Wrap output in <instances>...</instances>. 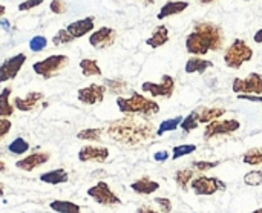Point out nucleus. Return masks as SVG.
I'll list each match as a JSON object with an SVG mask.
<instances>
[{
	"mask_svg": "<svg viewBox=\"0 0 262 213\" xmlns=\"http://www.w3.org/2000/svg\"><path fill=\"white\" fill-rule=\"evenodd\" d=\"M130 189L138 195H152L160 189V183H157V181H154V180H150L147 177H143V178L134 181L130 184Z\"/></svg>",
	"mask_w": 262,
	"mask_h": 213,
	"instance_id": "obj_19",
	"label": "nucleus"
},
{
	"mask_svg": "<svg viewBox=\"0 0 262 213\" xmlns=\"http://www.w3.org/2000/svg\"><path fill=\"white\" fill-rule=\"evenodd\" d=\"M5 11H6V8H5V5H2V8H0V15H2V17L5 15Z\"/></svg>",
	"mask_w": 262,
	"mask_h": 213,
	"instance_id": "obj_49",
	"label": "nucleus"
},
{
	"mask_svg": "<svg viewBox=\"0 0 262 213\" xmlns=\"http://www.w3.org/2000/svg\"><path fill=\"white\" fill-rule=\"evenodd\" d=\"M80 69H81L84 77H94V75L100 77V75H103L98 61L94 60V58H83V60H80Z\"/></svg>",
	"mask_w": 262,
	"mask_h": 213,
	"instance_id": "obj_25",
	"label": "nucleus"
},
{
	"mask_svg": "<svg viewBox=\"0 0 262 213\" xmlns=\"http://www.w3.org/2000/svg\"><path fill=\"white\" fill-rule=\"evenodd\" d=\"M103 84L107 88V91L111 94H115V95H120V94H123L127 89V83L120 80V78H106L103 81Z\"/></svg>",
	"mask_w": 262,
	"mask_h": 213,
	"instance_id": "obj_30",
	"label": "nucleus"
},
{
	"mask_svg": "<svg viewBox=\"0 0 262 213\" xmlns=\"http://www.w3.org/2000/svg\"><path fill=\"white\" fill-rule=\"evenodd\" d=\"M243 161L249 166H259L262 164V147H253L247 151L243 157Z\"/></svg>",
	"mask_w": 262,
	"mask_h": 213,
	"instance_id": "obj_32",
	"label": "nucleus"
},
{
	"mask_svg": "<svg viewBox=\"0 0 262 213\" xmlns=\"http://www.w3.org/2000/svg\"><path fill=\"white\" fill-rule=\"evenodd\" d=\"M253 58V49L243 38H235L224 52V63L230 69H239L244 63Z\"/></svg>",
	"mask_w": 262,
	"mask_h": 213,
	"instance_id": "obj_4",
	"label": "nucleus"
},
{
	"mask_svg": "<svg viewBox=\"0 0 262 213\" xmlns=\"http://www.w3.org/2000/svg\"><path fill=\"white\" fill-rule=\"evenodd\" d=\"M43 98H45V95L41 92H29L25 98L15 97L14 106H15V109H18L21 112H32Z\"/></svg>",
	"mask_w": 262,
	"mask_h": 213,
	"instance_id": "obj_17",
	"label": "nucleus"
},
{
	"mask_svg": "<svg viewBox=\"0 0 262 213\" xmlns=\"http://www.w3.org/2000/svg\"><path fill=\"white\" fill-rule=\"evenodd\" d=\"M40 181L49 186H58L69 181V175L64 169H54L40 175Z\"/></svg>",
	"mask_w": 262,
	"mask_h": 213,
	"instance_id": "obj_22",
	"label": "nucleus"
},
{
	"mask_svg": "<svg viewBox=\"0 0 262 213\" xmlns=\"http://www.w3.org/2000/svg\"><path fill=\"white\" fill-rule=\"evenodd\" d=\"M196 151V144H180L172 149V160L177 161L183 157H187Z\"/></svg>",
	"mask_w": 262,
	"mask_h": 213,
	"instance_id": "obj_33",
	"label": "nucleus"
},
{
	"mask_svg": "<svg viewBox=\"0 0 262 213\" xmlns=\"http://www.w3.org/2000/svg\"><path fill=\"white\" fill-rule=\"evenodd\" d=\"M190 187L195 192V195H198V197H210V195H215L220 190L224 192L226 190V183L221 181L220 178H215V177L201 175V177H196V178L192 180Z\"/></svg>",
	"mask_w": 262,
	"mask_h": 213,
	"instance_id": "obj_6",
	"label": "nucleus"
},
{
	"mask_svg": "<svg viewBox=\"0 0 262 213\" xmlns=\"http://www.w3.org/2000/svg\"><path fill=\"white\" fill-rule=\"evenodd\" d=\"M169 152L167 151H161V152H157L155 155H154V160L155 161H158V163H164V161H167L169 160Z\"/></svg>",
	"mask_w": 262,
	"mask_h": 213,
	"instance_id": "obj_44",
	"label": "nucleus"
},
{
	"mask_svg": "<svg viewBox=\"0 0 262 213\" xmlns=\"http://www.w3.org/2000/svg\"><path fill=\"white\" fill-rule=\"evenodd\" d=\"M75 38L68 32V29H58L55 32V35L52 37V45L54 46H63V45H68L71 41H74Z\"/></svg>",
	"mask_w": 262,
	"mask_h": 213,
	"instance_id": "obj_35",
	"label": "nucleus"
},
{
	"mask_svg": "<svg viewBox=\"0 0 262 213\" xmlns=\"http://www.w3.org/2000/svg\"><path fill=\"white\" fill-rule=\"evenodd\" d=\"M195 114H196L200 123L209 124V123L221 118L226 114V109H223V108H206V106H201V108L195 109Z\"/></svg>",
	"mask_w": 262,
	"mask_h": 213,
	"instance_id": "obj_21",
	"label": "nucleus"
},
{
	"mask_svg": "<svg viewBox=\"0 0 262 213\" xmlns=\"http://www.w3.org/2000/svg\"><path fill=\"white\" fill-rule=\"evenodd\" d=\"M117 40V31L111 26H101L89 35V45L95 49L111 48Z\"/></svg>",
	"mask_w": 262,
	"mask_h": 213,
	"instance_id": "obj_11",
	"label": "nucleus"
},
{
	"mask_svg": "<svg viewBox=\"0 0 262 213\" xmlns=\"http://www.w3.org/2000/svg\"><path fill=\"white\" fill-rule=\"evenodd\" d=\"M48 46V38L43 35H35L29 40V49L32 52H41Z\"/></svg>",
	"mask_w": 262,
	"mask_h": 213,
	"instance_id": "obj_38",
	"label": "nucleus"
},
{
	"mask_svg": "<svg viewBox=\"0 0 262 213\" xmlns=\"http://www.w3.org/2000/svg\"><path fill=\"white\" fill-rule=\"evenodd\" d=\"M244 2H249V0H244Z\"/></svg>",
	"mask_w": 262,
	"mask_h": 213,
	"instance_id": "obj_53",
	"label": "nucleus"
},
{
	"mask_svg": "<svg viewBox=\"0 0 262 213\" xmlns=\"http://www.w3.org/2000/svg\"><path fill=\"white\" fill-rule=\"evenodd\" d=\"M200 3H203V5H207V3H212V2H215V0H198Z\"/></svg>",
	"mask_w": 262,
	"mask_h": 213,
	"instance_id": "obj_50",
	"label": "nucleus"
},
{
	"mask_svg": "<svg viewBox=\"0 0 262 213\" xmlns=\"http://www.w3.org/2000/svg\"><path fill=\"white\" fill-rule=\"evenodd\" d=\"M252 213H262V209H258V210H253Z\"/></svg>",
	"mask_w": 262,
	"mask_h": 213,
	"instance_id": "obj_52",
	"label": "nucleus"
},
{
	"mask_svg": "<svg viewBox=\"0 0 262 213\" xmlns=\"http://www.w3.org/2000/svg\"><path fill=\"white\" fill-rule=\"evenodd\" d=\"M154 201L160 206V209L164 213L172 212V201L169 198H154Z\"/></svg>",
	"mask_w": 262,
	"mask_h": 213,
	"instance_id": "obj_41",
	"label": "nucleus"
},
{
	"mask_svg": "<svg viewBox=\"0 0 262 213\" xmlns=\"http://www.w3.org/2000/svg\"><path fill=\"white\" fill-rule=\"evenodd\" d=\"M49 158H51V155L48 152H34V154L18 160L15 163V167L20 169V171H25V172H32L37 167L46 164L49 161Z\"/></svg>",
	"mask_w": 262,
	"mask_h": 213,
	"instance_id": "obj_15",
	"label": "nucleus"
},
{
	"mask_svg": "<svg viewBox=\"0 0 262 213\" xmlns=\"http://www.w3.org/2000/svg\"><path fill=\"white\" fill-rule=\"evenodd\" d=\"M95 28V18L92 15L89 17H84V18H80V20H75V22H71L68 25V32L77 40V38H81L84 37L86 34L92 32Z\"/></svg>",
	"mask_w": 262,
	"mask_h": 213,
	"instance_id": "obj_16",
	"label": "nucleus"
},
{
	"mask_svg": "<svg viewBox=\"0 0 262 213\" xmlns=\"http://www.w3.org/2000/svg\"><path fill=\"white\" fill-rule=\"evenodd\" d=\"M253 40H255V43H262V29H259V31H256V32H255Z\"/></svg>",
	"mask_w": 262,
	"mask_h": 213,
	"instance_id": "obj_47",
	"label": "nucleus"
},
{
	"mask_svg": "<svg viewBox=\"0 0 262 213\" xmlns=\"http://www.w3.org/2000/svg\"><path fill=\"white\" fill-rule=\"evenodd\" d=\"M11 127H12V123L8 118L0 117V138L2 140L8 135V132L11 131Z\"/></svg>",
	"mask_w": 262,
	"mask_h": 213,
	"instance_id": "obj_42",
	"label": "nucleus"
},
{
	"mask_svg": "<svg viewBox=\"0 0 262 213\" xmlns=\"http://www.w3.org/2000/svg\"><path fill=\"white\" fill-rule=\"evenodd\" d=\"M241 123L238 120H215L209 123L204 129V140H210L220 135H230L236 131H239Z\"/></svg>",
	"mask_w": 262,
	"mask_h": 213,
	"instance_id": "obj_10",
	"label": "nucleus"
},
{
	"mask_svg": "<svg viewBox=\"0 0 262 213\" xmlns=\"http://www.w3.org/2000/svg\"><path fill=\"white\" fill-rule=\"evenodd\" d=\"M183 120H184V118H183L181 115H178V117H173V118H169V120L161 121V123H160V127H158V131H157V135L161 137V135H164L166 132H173V131H177V129L181 126Z\"/></svg>",
	"mask_w": 262,
	"mask_h": 213,
	"instance_id": "obj_28",
	"label": "nucleus"
},
{
	"mask_svg": "<svg viewBox=\"0 0 262 213\" xmlns=\"http://www.w3.org/2000/svg\"><path fill=\"white\" fill-rule=\"evenodd\" d=\"M169 41V29L166 25H160L154 29L152 35L146 40V45L152 49L161 48Z\"/></svg>",
	"mask_w": 262,
	"mask_h": 213,
	"instance_id": "obj_20",
	"label": "nucleus"
},
{
	"mask_svg": "<svg viewBox=\"0 0 262 213\" xmlns=\"http://www.w3.org/2000/svg\"><path fill=\"white\" fill-rule=\"evenodd\" d=\"M51 210L57 213H81V209L78 204L72 201H61V200H54L49 203Z\"/></svg>",
	"mask_w": 262,
	"mask_h": 213,
	"instance_id": "obj_24",
	"label": "nucleus"
},
{
	"mask_svg": "<svg viewBox=\"0 0 262 213\" xmlns=\"http://www.w3.org/2000/svg\"><path fill=\"white\" fill-rule=\"evenodd\" d=\"M88 197H91L95 203L101 206H118L121 204V200L111 190L107 183L98 181L95 186L88 189Z\"/></svg>",
	"mask_w": 262,
	"mask_h": 213,
	"instance_id": "obj_9",
	"label": "nucleus"
},
{
	"mask_svg": "<svg viewBox=\"0 0 262 213\" xmlns=\"http://www.w3.org/2000/svg\"><path fill=\"white\" fill-rule=\"evenodd\" d=\"M66 2L64 0H52L49 3V9L54 12V14H63L66 11Z\"/></svg>",
	"mask_w": 262,
	"mask_h": 213,
	"instance_id": "obj_39",
	"label": "nucleus"
},
{
	"mask_svg": "<svg viewBox=\"0 0 262 213\" xmlns=\"http://www.w3.org/2000/svg\"><path fill=\"white\" fill-rule=\"evenodd\" d=\"M0 171L5 172V163H3V161H0Z\"/></svg>",
	"mask_w": 262,
	"mask_h": 213,
	"instance_id": "obj_51",
	"label": "nucleus"
},
{
	"mask_svg": "<svg viewBox=\"0 0 262 213\" xmlns=\"http://www.w3.org/2000/svg\"><path fill=\"white\" fill-rule=\"evenodd\" d=\"M193 177H195L193 169H180V171L175 172L173 180H175V183H177V186H178L180 189L187 190V186L192 183Z\"/></svg>",
	"mask_w": 262,
	"mask_h": 213,
	"instance_id": "obj_27",
	"label": "nucleus"
},
{
	"mask_svg": "<svg viewBox=\"0 0 262 213\" xmlns=\"http://www.w3.org/2000/svg\"><path fill=\"white\" fill-rule=\"evenodd\" d=\"M103 135V129L101 127H89V129H83L77 134V140L81 141H100Z\"/></svg>",
	"mask_w": 262,
	"mask_h": 213,
	"instance_id": "obj_29",
	"label": "nucleus"
},
{
	"mask_svg": "<svg viewBox=\"0 0 262 213\" xmlns=\"http://www.w3.org/2000/svg\"><path fill=\"white\" fill-rule=\"evenodd\" d=\"M109 158V149L104 146H83L78 151V161L81 163H104Z\"/></svg>",
	"mask_w": 262,
	"mask_h": 213,
	"instance_id": "obj_14",
	"label": "nucleus"
},
{
	"mask_svg": "<svg viewBox=\"0 0 262 213\" xmlns=\"http://www.w3.org/2000/svg\"><path fill=\"white\" fill-rule=\"evenodd\" d=\"M0 26H2L5 31H11V23H9L5 17H2V20H0Z\"/></svg>",
	"mask_w": 262,
	"mask_h": 213,
	"instance_id": "obj_45",
	"label": "nucleus"
},
{
	"mask_svg": "<svg viewBox=\"0 0 262 213\" xmlns=\"http://www.w3.org/2000/svg\"><path fill=\"white\" fill-rule=\"evenodd\" d=\"M220 164H221V161H192L190 166H192V169L204 174V172H209V171L218 167Z\"/></svg>",
	"mask_w": 262,
	"mask_h": 213,
	"instance_id": "obj_37",
	"label": "nucleus"
},
{
	"mask_svg": "<svg viewBox=\"0 0 262 213\" xmlns=\"http://www.w3.org/2000/svg\"><path fill=\"white\" fill-rule=\"evenodd\" d=\"M224 31L213 22H198L186 37V51L192 55H206L216 52L224 46Z\"/></svg>",
	"mask_w": 262,
	"mask_h": 213,
	"instance_id": "obj_2",
	"label": "nucleus"
},
{
	"mask_svg": "<svg viewBox=\"0 0 262 213\" xmlns=\"http://www.w3.org/2000/svg\"><path fill=\"white\" fill-rule=\"evenodd\" d=\"M117 106L120 112L126 115H143V117H152L160 112V104L155 100H150L138 92H134L129 98L118 97Z\"/></svg>",
	"mask_w": 262,
	"mask_h": 213,
	"instance_id": "obj_3",
	"label": "nucleus"
},
{
	"mask_svg": "<svg viewBox=\"0 0 262 213\" xmlns=\"http://www.w3.org/2000/svg\"><path fill=\"white\" fill-rule=\"evenodd\" d=\"M189 5H190L189 2H183V0H169V2H166L161 6L160 12L157 14V18L158 20H164V18H167L170 15L181 14L183 11H186L189 8Z\"/></svg>",
	"mask_w": 262,
	"mask_h": 213,
	"instance_id": "obj_18",
	"label": "nucleus"
},
{
	"mask_svg": "<svg viewBox=\"0 0 262 213\" xmlns=\"http://www.w3.org/2000/svg\"><path fill=\"white\" fill-rule=\"evenodd\" d=\"M45 0H25V2H21L20 5H18V11H31V9H34V8H37V6H40L41 3H43Z\"/></svg>",
	"mask_w": 262,
	"mask_h": 213,
	"instance_id": "obj_40",
	"label": "nucleus"
},
{
	"mask_svg": "<svg viewBox=\"0 0 262 213\" xmlns=\"http://www.w3.org/2000/svg\"><path fill=\"white\" fill-rule=\"evenodd\" d=\"M106 89H107V88H106L104 84L91 83L89 86L78 89V92H77V98H78V101H80V103L92 106V104L101 103V101L104 100Z\"/></svg>",
	"mask_w": 262,
	"mask_h": 213,
	"instance_id": "obj_13",
	"label": "nucleus"
},
{
	"mask_svg": "<svg viewBox=\"0 0 262 213\" xmlns=\"http://www.w3.org/2000/svg\"><path fill=\"white\" fill-rule=\"evenodd\" d=\"M25 61H26V55L23 52H18V54L6 58L2 63V68H0V81L6 83L8 80L15 78L17 74L20 72V69L23 68Z\"/></svg>",
	"mask_w": 262,
	"mask_h": 213,
	"instance_id": "obj_12",
	"label": "nucleus"
},
{
	"mask_svg": "<svg viewBox=\"0 0 262 213\" xmlns=\"http://www.w3.org/2000/svg\"><path fill=\"white\" fill-rule=\"evenodd\" d=\"M69 63V57L64 54H54L49 55L40 61H35L32 65V69L37 75H40L41 78L48 80L51 77H55L61 69H64Z\"/></svg>",
	"mask_w": 262,
	"mask_h": 213,
	"instance_id": "obj_5",
	"label": "nucleus"
},
{
	"mask_svg": "<svg viewBox=\"0 0 262 213\" xmlns=\"http://www.w3.org/2000/svg\"><path fill=\"white\" fill-rule=\"evenodd\" d=\"M198 126H200V120H198V117H196V114H195V111H192L184 120H183V123H181V129H183V132L184 134H190L192 131H195V129H198Z\"/></svg>",
	"mask_w": 262,
	"mask_h": 213,
	"instance_id": "obj_34",
	"label": "nucleus"
},
{
	"mask_svg": "<svg viewBox=\"0 0 262 213\" xmlns=\"http://www.w3.org/2000/svg\"><path fill=\"white\" fill-rule=\"evenodd\" d=\"M239 100H249L255 103H262V95H249V94H238Z\"/></svg>",
	"mask_w": 262,
	"mask_h": 213,
	"instance_id": "obj_43",
	"label": "nucleus"
},
{
	"mask_svg": "<svg viewBox=\"0 0 262 213\" xmlns=\"http://www.w3.org/2000/svg\"><path fill=\"white\" fill-rule=\"evenodd\" d=\"M141 2H143L144 5H154V3H155V0H141Z\"/></svg>",
	"mask_w": 262,
	"mask_h": 213,
	"instance_id": "obj_48",
	"label": "nucleus"
},
{
	"mask_svg": "<svg viewBox=\"0 0 262 213\" xmlns=\"http://www.w3.org/2000/svg\"><path fill=\"white\" fill-rule=\"evenodd\" d=\"M232 89L235 94L262 95V74L252 72L247 78H233Z\"/></svg>",
	"mask_w": 262,
	"mask_h": 213,
	"instance_id": "obj_7",
	"label": "nucleus"
},
{
	"mask_svg": "<svg viewBox=\"0 0 262 213\" xmlns=\"http://www.w3.org/2000/svg\"><path fill=\"white\" fill-rule=\"evenodd\" d=\"M12 89L11 88H3L2 94H0V117L3 118H8L14 114V108L11 103H9V95H11Z\"/></svg>",
	"mask_w": 262,
	"mask_h": 213,
	"instance_id": "obj_26",
	"label": "nucleus"
},
{
	"mask_svg": "<svg viewBox=\"0 0 262 213\" xmlns=\"http://www.w3.org/2000/svg\"><path fill=\"white\" fill-rule=\"evenodd\" d=\"M209 68H213V63L210 60H204L198 55H193L186 61L184 69L187 74H204Z\"/></svg>",
	"mask_w": 262,
	"mask_h": 213,
	"instance_id": "obj_23",
	"label": "nucleus"
},
{
	"mask_svg": "<svg viewBox=\"0 0 262 213\" xmlns=\"http://www.w3.org/2000/svg\"><path fill=\"white\" fill-rule=\"evenodd\" d=\"M29 143L25 140V138H21V137H17L15 140H12V143L8 146V151L12 154V155H23L25 152H28L29 151Z\"/></svg>",
	"mask_w": 262,
	"mask_h": 213,
	"instance_id": "obj_31",
	"label": "nucleus"
},
{
	"mask_svg": "<svg viewBox=\"0 0 262 213\" xmlns=\"http://www.w3.org/2000/svg\"><path fill=\"white\" fill-rule=\"evenodd\" d=\"M137 213H158V212H155L154 209H150V207H147V206H141V207L137 210Z\"/></svg>",
	"mask_w": 262,
	"mask_h": 213,
	"instance_id": "obj_46",
	"label": "nucleus"
},
{
	"mask_svg": "<svg viewBox=\"0 0 262 213\" xmlns=\"http://www.w3.org/2000/svg\"><path fill=\"white\" fill-rule=\"evenodd\" d=\"M107 135L121 144L137 146L147 140H150L155 134L152 123L144 118H137L134 115H126L120 120L112 121L107 129Z\"/></svg>",
	"mask_w": 262,
	"mask_h": 213,
	"instance_id": "obj_1",
	"label": "nucleus"
},
{
	"mask_svg": "<svg viewBox=\"0 0 262 213\" xmlns=\"http://www.w3.org/2000/svg\"><path fill=\"white\" fill-rule=\"evenodd\" d=\"M141 91L150 94L154 98L157 97H164V98H172L175 92V78L172 75L164 74L161 83H154V81H144L141 84Z\"/></svg>",
	"mask_w": 262,
	"mask_h": 213,
	"instance_id": "obj_8",
	"label": "nucleus"
},
{
	"mask_svg": "<svg viewBox=\"0 0 262 213\" xmlns=\"http://www.w3.org/2000/svg\"><path fill=\"white\" fill-rule=\"evenodd\" d=\"M244 183L250 187H258L262 184V171H250L244 175Z\"/></svg>",
	"mask_w": 262,
	"mask_h": 213,
	"instance_id": "obj_36",
	"label": "nucleus"
}]
</instances>
